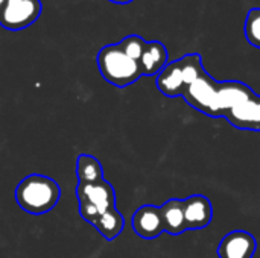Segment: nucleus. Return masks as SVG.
I'll return each mask as SVG.
<instances>
[{
  "instance_id": "1",
  "label": "nucleus",
  "mask_w": 260,
  "mask_h": 258,
  "mask_svg": "<svg viewBox=\"0 0 260 258\" xmlns=\"http://www.w3.org/2000/svg\"><path fill=\"white\" fill-rule=\"evenodd\" d=\"M61 198V189L55 179L32 173L23 178L15 189V201L18 207L32 216L52 211Z\"/></svg>"
},
{
  "instance_id": "2",
  "label": "nucleus",
  "mask_w": 260,
  "mask_h": 258,
  "mask_svg": "<svg viewBox=\"0 0 260 258\" xmlns=\"http://www.w3.org/2000/svg\"><path fill=\"white\" fill-rule=\"evenodd\" d=\"M203 73H206V70L201 55L189 53L178 61L166 64V67L157 75V88L168 97L183 96L184 90Z\"/></svg>"
},
{
  "instance_id": "3",
  "label": "nucleus",
  "mask_w": 260,
  "mask_h": 258,
  "mask_svg": "<svg viewBox=\"0 0 260 258\" xmlns=\"http://www.w3.org/2000/svg\"><path fill=\"white\" fill-rule=\"evenodd\" d=\"M96 61L102 78L119 88H125L137 82L142 76L139 62L131 59L119 44L104 46L99 50Z\"/></svg>"
},
{
  "instance_id": "4",
  "label": "nucleus",
  "mask_w": 260,
  "mask_h": 258,
  "mask_svg": "<svg viewBox=\"0 0 260 258\" xmlns=\"http://www.w3.org/2000/svg\"><path fill=\"white\" fill-rule=\"evenodd\" d=\"M76 196L81 217L91 225H94L105 211L116 208V192L105 179L96 182H79L76 187Z\"/></svg>"
},
{
  "instance_id": "5",
  "label": "nucleus",
  "mask_w": 260,
  "mask_h": 258,
  "mask_svg": "<svg viewBox=\"0 0 260 258\" xmlns=\"http://www.w3.org/2000/svg\"><path fill=\"white\" fill-rule=\"evenodd\" d=\"M183 97L197 111L209 117H219V82L207 71L184 90Z\"/></svg>"
},
{
  "instance_id": "6",
  "label": "nucleus",
  "mask_w": 260,
  "mask_h": 258,
  "mask_svg": "<svg viewBox=\"0 0 260 258\" xmlns=\"http://www.w3.org/2000/svg\"><path fill=\"white\" fill-rule=\"evenodd\" d=\"M40 14V0H5L0 11V24L9 30H20L35 23Z\"/></svg>"
},
{
  "instance_id": "7",
  "label": "nucleus",
  "mask_w": 260,
  "mask_h": 258,
  "mask_svg": "<svg viewBox=\"0 0 260 258\" xmlns=\"http://www.w3.org/2000/svg\"><path fill=\"white\" fill-rule=\"evenodd\" d=\"M257 249V242L247 231L229 233L218 246L219 258H253Z\"/></svg>"
},
{
  "instance_id": "8",
  "label": "nucleus",
  "mask_w": 260,
  "mask_h": 258,
  "mask_svg": "<svg viewBox=\"0 0 260 258\" xmlns=\"http://www.w3.org/2000/svg\"><path fill=\"white\" fill-rule=\"evenodd\" d=\"M225 119L238 129L260 131V96L253 94L233 106Z\"/></svg>"
},
{
  "instance_id": "9",
  "label": "nucleus",
  "mask_w": 260,
  "mask_h": 258,
  "mask_svg": "<svg viewBox=\"0 0 260 258\" xmlns=\"http://www.w3.org/2000/svg\"><path fill=\"white\" fill-rule=\"evenodd\" d=\"M131 224L134 233L145 240L157 239L165 233L160 208L155 205H142L140 208H137V211L133 214Z\"/></svg>"
},
{
  "instance_id": "10",
  "label": "nucleus",
  "mask_w": 260,
  "mask_h": 258,
  "mask_svg": "<svg viewBox=\"0 0 260 258\" xmlns=\"http://www.w3.org/2000/svg\"><path fill=\"white\" fill-rule=\"evenodd\" d=\"M184 222L187 230H203L209 227L213 216L212 202L203 195H193L183 201Z\"/></svg>"
},
{
  "instance_id": "11",
  "label": "nucleus",
  "mask_w": 260,
  "mask_h": 258,
  "mask_svg": "<svg viewBox=\"0 0 260 258\" xmlns=\"http://www.w3.org/2000/svg\"><path fill=\"white\" fill-rule=\"evenodd\" d=\"M166 64H168V50L165 44L160 41L146 43L143 55L139 59L142 76H155L166 67Z\"/></svg>"
},
{
  "instance_id": "12",
  "label": "nucleus",
  "mask_w": 260,
  "mask_h": 258,
  "mask_svg": "<svg viewBox=\"0 0 260 258\" xmlns=\"http://www.w3.org/2000/svg\"><path fill=\"white\" fill-rule=\"evenodd\" d=\"M158 208H160V216H161L165 233L171 236H180L186 231L183 201L169 199Z\"/></svg>"
},
{
  "instance_id": "13",
  "label": "nucleus",
  "mask_w": 260,
  "mask_h": 258,
  "mask_svg": "<svg viewBox=\"0 0 260 258\" xmlns=\"http://www.w3.org/2000/svg\"><path fill=\"white\" fill-rule=\"evenodd\" d=\"M98 233L107 239V240H114L116 237L120 236V233L123 231V227H125V219L123 216L119 213L117 208H111L108 211H105L99 219L98 222L93 225Z\"/></svg>"
},
{
  "instance_id": "14",
  "label": "nucleus",
  "mask_w": 260,
  "mask_h": 258,
  "mask_svg": "<svg viewBox=\"0 0 260 258\" xmlns=\"http://www.w3.org/2000/svg\"><path fill=\"white\" fill-rule=\"evenodd\" d=\"M76 176L79 182H96L104 179V169L98 158L81 154L76 161Z\"/></svg>"
},
{
  "instance_id": "15",
  "label": "nucleus",
  "mask_w": 260,
  "mask_h": 258,
  "mask_svg": "<svg viewBox=\"0 0 260 258\" xmlns=\"http://www.w3.org/2000/svg\"><path fill=\"white\" fill-rule=\"evenodd\" d=\"M244 29L247 41L260 49V8H254L248 12Z\"/></svg>"
},
{
  "instance_id": "16",
  "label": "nucleus",
  "mask_w": 260,
  "mask_h": 258,
  "mask_svg": "<svg viewBox=\"0 0 260 258\" xmlns=\"http://www.w3.org/2000/svg\"><path fill=\"white\" fill-rule=\"evenodd\" d=\"M119 44V47L131 58V59H134V61H137L139 62V59L142 58V55H143V50H145V47H146V41L142 38V36H139V35H128V36H125L120 43H117Z\"/></svg>"
},
{
  "instance_id": "17",
  "label": "nucleus",
  "mask_w": 260,
  "mask_h": 258,
  "mask_svg": "<svg viewBox=\"0 0 260 258\" xmlns=\"http://www.w3.org/2000/svg\"><path fill=\"white\" fill-rule=\"evenodd\" d=\"M110 2H113V3H119V5H125V3H129V2H133V0H110Z\"/></svg>"
},
{
  "instance_id": "18",
  "label": "nucleus",
  "mask_w": 260,
  "mask_h": 258,
  "mask_svg": "<svg viewBox=\"0 0 260 258\" xmlns=\"http://www.w3.org/2000/svg\"><path fill=\"white\" fill-rule=\"evenodd\" d=\"M3 3H5V0H0V11H2V8H3Z\"/></svg>"
}]
</instances>
